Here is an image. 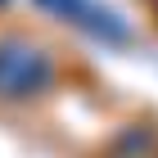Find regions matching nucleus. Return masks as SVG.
I'll return each instance as SVG.
<instances>
[{
	"mask_svg": "<svg viewBox=\"0 0 158 158\" xmlns=\"http://www.w3.org/2000/svg\"><path fill=\"white\" fill-rule=\"evenodd\" d=\"M59 77V63L54 54L23 36H5L0 41V99H32V95H45Z\"/></svg>",
	"mask_w": 158,
	"mask_h": 158,
	"instance_id": "1",
	"label": "nucleus"
},
{
	"mask_svg": "<svg viewBox=\"0 0 158 158\" xmlns=\"http://www.w3.org/2000/svg\"><path fill=\"white\" fill-rule=\"evenodd\" d=\"M36 5H41V9H50V14H59L63 23L90 32L95 41H109V45H127V41H131V27L122 23L113 9L95 5V0H36Z\"/></svg>",
	"mask_w": 158,
	"mask_h": 158,
	"instance_id": "2",
	"label": "nucleus"
},
{
	"mask_svg": "<svg viewBox=\"0 0 158 158\" xmlns=\"http://www.w3.org/2000/svg\"><path fill=\"white\" fill-rule=\"evenodd\" d=\"M154 145H158V135L149 131V127H127V131L109 145V158H149Z\"/></svg>",
	"mask_w": 158,
	"mask_h": 158,
	"instance_id": "3",
	"label": "nucleus"
},
{
	"mask_svg": "<svg viewBox=\"0 0 158 158\" xmlns=\"http://www.w3.org/2000/svg\"><path fill=\"white\" fill-rule=\"evenodd\" d=\"M154 9H158V0H154Z\"/></svg>",
	"mask_w": 158,
	"mask_h": 158,
	"instance_id": "4",
	"label": "nucleus"
}]
</instances>
